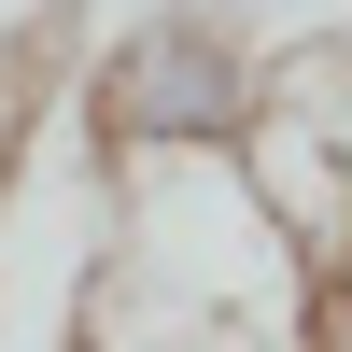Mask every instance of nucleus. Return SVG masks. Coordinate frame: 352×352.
<instances>
[{
  "label": "nucleus",
  "instance_id": "nucleus-1",
  "mask_svg": "<svg viewBox=\"0 0 352 352\" xmlns=\"http://www.w3.org/2000/svg\"><path fill=\"white\" fill-rule=\"evenodd\" d=\"M254 85H268V43L212 0H155L99 43L85 71V141L99 169H184V155H240Z\"/></svg>",
  "mask_w": 352,
  "mask_h": 352
},
{
  "label": "nucleus",
  "instance_id": "nucleus-2",
  "mask_svg": "<svg viewBox=\"0 0 352 352\" xmlns=\"http://www.w3.org/2000/svg\"><path fill=\"white\" fill-rule=\"evenodd\" d=\"M240 184H254V212H268L310 268L352 240V43L268 56L254 127H240Z\"/></svg>",
  "mask_w": 352,
  "mask_h": 352
},
{
  "label": "nucleus",
  "instance_id": "nucleus-3",
  "mask_svg": "<svg viewBox=\"0 0 352 352\" xmlns=\"http://www.w3.org/2000/svg\"><path fill=\"white\" fill-rule=\"evenodd\" d=\"M310 338H324V352H352V240L310 268Z\"/></svg>",
  "mask_w": 352,
  "mask_h": 352
}]
</instances>
